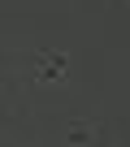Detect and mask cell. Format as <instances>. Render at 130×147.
I'll use <instances>...</instances> for the list:
<instances>
[{
    "label": "cell",
    "instance_id": "obj_1",
    "mask_svg": "<svg viewBox=\"0 0 130 147\" xmlns=\"http://www.w3.org/2000/svg\"><path fill=\"white\" fill-rule=\"evenodd\" d=\"M65 78H70V56H65V52L43 48V52L30 56V82H39V87H56V82H65Z\"/></svg>",
    "mask_w": 130,
    "mask_h": 147
},
{
    "label": "cell",
    "instance_id": "obj_2",
    "mask_svg": "<svg viewBox=\"0 0 130 147\" xmlns=\"http://www.w3.org/2000/svg\"><path fill=\"white\" fill-rule=\"evenodd\" d=\"M95 134H100V121H95V117L65 125V143H95Z\"/></svg>",
    "mask_w": 130,
    "mask_h": 147
},
{
    "label": "cell",
    "instance_id": "obj_3",
    "mask_svg": "<svg viewBox=\"0 0 130 147\" xmlns=\"http://www.w3.org/2000/svg\"><path fill=\"white\" fill-rule=\"evenodd\" d=\"M121 5H130V0H121Z\"/></svg>",
    "mask_w": 130,
    "mask_h": 147
}]
</instances>
